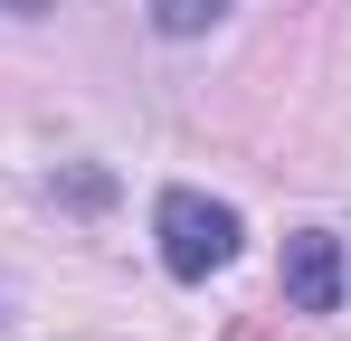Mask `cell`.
<instances>
[{
  "instance_id": "3957f363",
  "label": "cell",
  "mask_w": 351,
  "mask_h": 341,
  "mask_svg": "<svg viewBox=\"0 0 351 341\" xmlns=\"http://www.w3.org/2000/svg\"><path fill=\"white\" fill-rule=\"evenodd\" d=\"M143 10H152V29H162V38H209L237 0H143Z\"/></svg>"
},
{
  "instance_id": "7a4b0ae2",
  "label": "cell",
  "mask_w": 351,
  "mask_h": 341,
  "mask_svg": "<svg viewBox=\"0 0 351 341\" xmlns=\"http://www.w3.org/2000/svg\"><path fill=\"white\" fill-rule=\"evenodd\" d=\"M285 303L294 313H342V237H323V227L285 237Z\"/></svg>"
},
{
  "instance_id": "6da1fadb",
  "label": "cell",
  "mask_w": 351,
  "mask_h": 341,
  "mask_svg": "<svg viewBox=\"0 0 351 341\" xmlns=\"http://www.w3.org/2000/svg\"><path fill=\"white\" fill-rule=\"evenodd\" d=\"M152 237H162V266L180 284H209L219 266L237 256V209L228 199H209V190H162V209H152Z\"/></svg>"
}]
</instances>
